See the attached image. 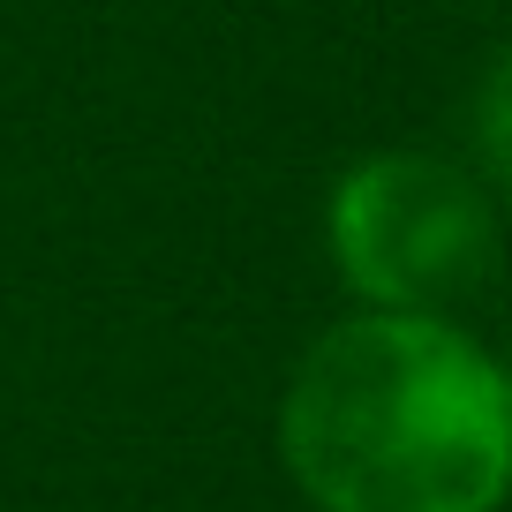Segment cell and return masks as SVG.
Returning a JSON list of instances; mask_svg holds the SVG:
<instances>
[{
	"label": "cell",
	"mask_w": 512,
	"mask_h": 512,
	"mask_svg": "<svg viewBox=\"0 0 512 512\" xmlns=\"http://www.w3.org/2000/svg\"><path fill=\"white\" fill-rule=\"evenodd\" d=\"M279 467L317 512H497L512 369L437 309H347L279 392Z\"/></svg>",
	"instance_id": "6da1fadb"
},
{
	"label": "cell",
	"mask_w": 512,
	"mask_h": 512,
	"mask_svg": "<svg viewBox=\"0 0 512 512\" xmlns=\"http://www.w3.org/2000/svg\"><path fill=\"white\" fill-rule=\"evenodd\" d=\"M324 256L354 309H437L497 272L490 181L415 144L362 151L324 189Z\"/></svg>",
	"instance_id": "7a4b0ae2"
},
{
	"label": "cell",
	"mask_w": 512,
	"mask_h": 512,
	"mask_svg": "<svg viewBox=\"0 0 512 512\" xmlns=\"http://www.w3.org/2000/svg\"><path fill=\"white\" fill-rule=\"evenodd\" d=\"M475 166L482 181H512V53H497L475 83Z\"/></svg>",
	"instance_id": "3957f363"
}]
</instances>
